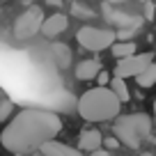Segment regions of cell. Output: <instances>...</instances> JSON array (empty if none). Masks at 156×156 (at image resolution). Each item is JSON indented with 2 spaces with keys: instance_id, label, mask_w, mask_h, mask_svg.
Listing matches in <instances>:
<instances>
[{
  "instance_id": "6da1fadb",
  "label": "cell",
  "mask_w": 156,
  "mask_h": 156,
  "mask_svg": "<svg viewBox=\"0 0 156 156\" xmlns=\"http://www.w3.org/2000/svg\"><path fill=\"white\" fill-rule=\"evenodd\" d=\"M62 131V119L51 110L39 108H25L2 129L0 145L12 154H25L32 149H41V145L55 140V136Z\"/></svg>"
},
{
  "instance_id": "7a4b0ae2",
  "label": "cell",
  "mask_w": 156,
  "mask_h": 156,
  "mask_svg": "<svg viewBox=\"0 0 156 156\" xmlns=\"http://www.w3.org/2000/svg\"><path fill=\"white\" fill-rule=\"evenodd\" d=\"M122 101L110 87H92L76 101V110L85 122H108L119 117Z\"/></svg>"
},
{
  "instance_id": "3957f363",
  "label": "cell",
  "mask_w": 156,
  "mask_h": 156,
  "mask_svg": "<svg viewBox=\"0 0 156 156\" xmlns=\"http://www.w3.org/2000/svg\"><path fill=\"white\" fill-rule=\"evenodd\" d=\"M151 129H154V119L147 112H131V115H119L115 119L112 136L124 147L136 149L151 136Z\"/></svg>"
},
{
  "instance_id": "277c9868",
  "label": "cell",
  "mask_w": 156,
  "mask_h": 156,
  "mask_svg": "<svg viewBox=\"0 0 156 156\" xmlns=\"http://www.w3.org/2000/svg\"><path fill=\"white\" fill-rule=\"evenodd\" d=\"M101 12H103V16H106L108 23L117 25V32H122V30L136 32V30L147 21L145 16L138 12L136 5H126V2H103Z\"/></svg>"
},
{
  "instance_id": "5b68a950",
  "label": "cell",
  "mask_w": 156,
  "mask_h": 156,
  "mask_svg": "<svg viewBox=\"0 0 156 156\" xmlns=\"http://www.w3.org/2000/svg\"><path fill=\"white\" fill-rule=\"evenodd\" d=\"M76 41L83 46L85 51H92V53H99V51L112 48L117 44V32L108 28H94V25H83L78 28L76 32Z\"/></svg>"
},
{
  "instance_id": "8992f818",
  "label": "cell",
  "mask_w": 156,
  "mask_h": 156,
  "mask_svg": "<svg viewBox=\"0 0 156 156\" xmlns=\"http://www.w3.org/2000/svg\"><path fill=\"white\" fill-rule=\"evenodd\" d=\"M46 16L41 7H28L19 19L14 21V37L16 39H30L37 32H41V25H44Z\"/></svg>"
},
{
  "instance_id": "52a82bcc",
  "label": "cell",
  "mask_w": 156,
  "mask_h": 156,
  "mask_svg": "<svg viewBox=\"0 0 156 156\" xmlns=\"http://www.w3.org/2000/svg\"><path fill=\"white\" fill-rule=\"evenodd\" d=\"M149 64H154V53H138L133 58H126V60H119L115 64V71H112V78H138L142 71H145Z\"/></svg>"
},
{
  "instance_id": "ba28073f",
  "label": "cell",
  "mask_w": 156,
  "mask_h": 156,
  "mask_svg": "<svg viewBox=\"0 0 156 156\" xmlns=\"http://www.w3.org/2000/svg\"><path fill=\"white\" fill-rule=\"evenodd\" d=\"M78 147H80V151H99L103 147V136L99 129H85V131H80V136H78Z\"/></svg>"
},
{
  "instance_id": "9c48e42d",
  "label": "cell",
  "mask_w": 156,
  "mask_h": 156,
  "mask_svg": "<svg viewBox=\"0 0 156 156\" xmlns=\"http://www.w3.org/2000/svg\"><path fill=\"white\" fill-rule=\"evenodd\" d=\"M67 28H69V19L64 14H51V16H46L44 25H41V34L44 37H58Z\"/></svg>"
},
{
  "instance_id": "30bf717a",
  "label": "cell",
  "mask_w": 156,
  "mask_h": 156,
  "mask_svg": "<svg viewBox=\"0 0 156 156\" xmlns=\"http://www.w3.org/2000/svg\"><path fill=\"white\" fill-rule=\"evenodd\" d=\"M101 71H103L101 62H99L97 58L80 60V62L76 64V78H78V80H92V78H97Z\"/></svg>"
},
{
  "instance_id": "8fae6325",
  "label": "cell",
  "mask_w": 156,
  "mask_h": 156,
  "mask_svg": "<svg viewBox=\"0 0 156 156\" xmlns=\"http://www.w3.org/2000/svg\"><path fill=\"white\" fill-rule=\"evenodd\" d=\"M41 154L44 156H83V151L78 147H69L60 140H51L46 145H41Z\"/></svg>"
},
{
  "instance_id": "7c38bea8",
  "label": "cell",
  "mask_w": 156,
  "mask_h": 156,
  "mask_svg": "<svg viewBox=\"0 0 156 156\" xmlns=\"http://www.w3.org/2000/svg\"><path fill=\"white\" fill-rule=\"evenodd\" d=\"M51 53H53V60L60 69H69V64H71V48L64 41H55Z\"/></svg>"
},
{
  "instance_id": "4fadbf2b",
  "label": "cell",
  "mask_w": 156,
  "mask_h": 156,
  "mask_svg": "<svg viewBox=\"0 0 156 156\" xmlns=\"http://www.w3.org/2000/svg\"><path fill=\"white\" fill-rule=\"evenodd\" d=\"M136 51H138V48H136V44H133V41H117V44L110 48V53L115 55V60L119 62V60H126V58L138 55Z\"/></svg>"
},
{
  "instance_id": "5bb4252c",
  "label": "cell",
  "mask_w": 156,
  "mask_h": 156,
  "mask_svg": "<svg viewBox=\"0 0 156 156\" xmlns=\"http://www.w3.org/2000/svg\"><path fill=\"white\" fill-rule=\"evenodd\" d=\"M110 90L115 92V97L119 99L122 103L131 99V92H129V85H126V80H122V78H112V80H110Z\"/></svg>"
},
{
  "instance_id": "9a60e30c",
  "label": "cell",
  "mask_w": 156,
  "mask_h": 156,
  "mask_svg": "<svg viewBox=\"0 0 156 156\" xmlns=\"http://www.w3.org/2000/svg\"><path fill=\"white\" fill-rule=\"evenodd\" d=\"M136 83L140 85V87H154V85H156V62L149 64V67L136 78Z\"/></svg>"
},
{
  "instance_id": "2e32d148",
  "label": "cell",
  "mask_w": 156,
  "mask_h": 156,
  "mask_svg": "<svg viewBox=\"0 0 156 156\" xmlns=\"http://www.w3.org/2000/svg\"><path fill=\"white\" fill-rule=\"evenodd\" d=\"M16 110V106H14V101H9V99H5V101H0V124L2 122H7L12 117V112Z\"/></svg>"
},
{
  "instance_id": "e0dca14e",
  "label": "cell",
  "mask_w": 156,
  "mask_h": 156,
  "mask_svg": "<svg viewBox=\"0 0 156 156\" xmlns=\"http://www.w3.org/2000/svg\"><path fill=\"white\" fill-rule=\"evenodd\" d=\"M103 147H106L108 151H115V149H119V147H122V142L112 136V138H106V140H103Z\"/></svg>"
},
{
  "instance_id": "ac0fdd59",
  "label": "cell",
  "mask_w": 156,
  "mask_h": 156,
  "mask_svg": "<svg viewBox=\"0 0 156 156\" xmlns=\"http://www.w3.org/2000/svg\"><path fill=\"white\" fill-rule=\"evenodd\" d=\"M97 80H99V87H110V80H112V78L108 76V71H101L97 76Z\"/></svg>"
},
{
  "instance_id": "d6986e66",
  "label": "cell",
  "mask_w": 156,
  "mask_h": 156,
  "mask_svg": "<svg viewBox=\"0 0 156 156\" xmlns=\"http://www.w3.org/2000/svg\"><path fill=\"white\" fill-rule=\"evenodd\" d=\"M71 9H73V14H85V16H92V12H90L87 7H83V5H73Z\"/></svg>"
},
{
  "instance_id": "ffe728a7",
  "label": "cell",
  "mask_w": 156,
  "mask_h": 156,
  "mask_svg": "<svg viewBox=\"0 0 156 156\" xmlns=\"http://www.w3.org/2000/svg\"><path fill=\"white\" fill-rule=\"evenodd\" d=\"M154 14V5H145V19H151Z\"/></svg>"
},
{
  "instance_id": "44dd1931",
  "label": "cell",
  "mask_w": 156,
  "mask_h": 156,
  "mask_svg": "<svg viewBox=\"0 0 156 156\" xmlns=\"http://www.w3.org/2000/svg\"><path fill=\"white\" fill-rule=\"evenodd\" d=\"M92 156H110V151H108V149H99V151H94Z\"/></svg>"
},
{
  "instance_id": "7402d4cb",
  "label": "cell",
  "mask_w": 156,
  "mask_h": 156,
  "mask_svg": "<svg viewBox=\"0 0 156 156\" xmlns=\"http://www.w3.org/2000/svg\"><path fill=\"white\" fill-rule=\"evenodd\" d=\"M138 156H154V154H147V151H145V154H138Z\"/></svg>"
},
{
  "instance_id": "603a6c76",
  "label": "cell",
  "mask_w": 156,
  "mask_h": 156,
  "mask_svg": "<svg viewBox=\"0 0 156 156\" xmlns=\"http://www.w3.org/2000/svg\"><path fill=\"white\" fill-rule=\"evenodd\" d=\"M154 117H156V99H154Z\"/></svg>"
}]
</instances>
